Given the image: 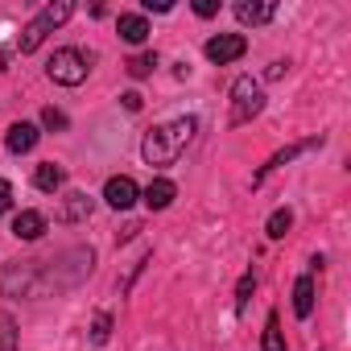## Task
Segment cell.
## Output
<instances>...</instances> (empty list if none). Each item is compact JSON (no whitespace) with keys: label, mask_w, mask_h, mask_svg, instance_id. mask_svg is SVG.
Instances as JSON below:
<instances>
[{"label":"cell","mask_w":351,"mask_h":351,"mask_svg":"<svg viewBox=\"0 0 351 351\" xmlns=\"http://www.w3.org/2000/svg\"><path fill=\"white\" fill-rule=\"evenodd\" d=\"M195 132H199V120L195 116H178V120H169V124H157V128L145 132L141 157L149 165H173V161L186 153V145L195 141Z\"/></svg>","instance_id":"1"},{"label":"cell","mask_w":351,"mask_h":351,"mask_svg":"<svg viewBox=\"0 0 351 351\" xmlns=\"http://www.w3.org/2000/svg\"><path fill=\"white\" fill-rule=\"evenodd\" d=\"M265 112V91H261V83L252 79V75H240L236 83H232V116H228V124H248L252 116H261Z\"/></svg>","instance_id":"2"},{"label":"cell","mask_w":351,"mask_h":351,"mask_svg":"<svg viewBox=\"0 0 351 351\" xmlns=\"http://www.w3.org/2000/svg\"><path fill=\"white\" fill-rule=\"evenodd\" d=\"M87 58L75 50V46H62V50H54V58L46 62V75L58 83V87H79L83 79H87Z\"/></svg>","instance_id":"3"},{"label":"cell","mask_w":351,"mask_h":351,"mask_svg":"<svg viewBox=\"0 0 351 351\" xmlns=\"http://www.w3.org/2000/svg\"><path fill=\"white\" fill-rule=\"evenodd\" d=\"M203 54H207L215 66H228V62H236V58L248 54V38H244V34H215V38H207Z\"/></svg>","instance_id":"4"},{"label":"cell","mask_w":351,"mask_h":351,"mask_svg":"<svg viewBox=\"0 0 351 351\" xmlns=\"http://www.w3.org/2000/svg\"><path fill=\"white\" fill-rule=\"evenodd\" d=\"M318 145H322V136H310V141H298V145H285V149H277V153H273V157H269V161H265L256 173H252V186H261V182L269 178V173H273V169L289 165L293 157H302V153H310V149H318Z\"/></svg>","instance_id":"5"},{"label":"cell","mask_w":351,"mask_h":351,"mask_svg":"<svg viewBox=\"0 0 351 351\" xmlns=\"http://www.w3.org/2000/svg\"><path fill=\"white\" fill-rule=\"evenodd\" d=\"M136 199H141V191H136V182L128 178V173H116V178H108V186H104V203H108V207L128 211Z\"/></svg>","instance_id":"6"},{"label":"cell","mask_w":351,"mask_h":351,"mask_svg":"<svg viewBox=\"0 0 351 351\" xmlns=\"http://www.w3.org/2000/svg\"><path fill=\"white\" fill-rule=\"evenodd\" d=\"M141 199H145V207H149V211H165L173 199H178V186H173L169 178H153V182L145 186V195H141Z\"/></svg>","instance_id":"7"},{"label":"cell","mask_w":351,"mask_h":351,"mask_svg":"<svg viewBox=\"0 0 351 351\" xmlns=\"http://www.w3.org/2000/svg\"><path fill=\"white\" fill-rule=\"evenodd\" d=\"M38 124H29V120H17L9 132H5V145H9V153H29L34 145H38Z\"/></svg>","instance_id":"8"},{"label":"cell","mask_w":351,"mask_h":351,"mask_svg":"<svg viewBox=\"0 0 351 351\" xmlns=\"http://www.w3.org/2000/svg\"><path fill=\"white\" fill-rule=\"evenodd\" d=\"M116 34H120V38H124L128 46H141V42H145V38H149L153 29H149V21H145L141 13H124V17L116 21Z\"/></svg>","instance_id":"9"},{"label":"cell","mask_w":351,"mask_h":351,"mask_svg":"<svg viewBox=\"0 0 351 351\" xmlns=\"http://www.w3.org/2000/svg\"><path fill=\"white\" fill-rule=\"evenodd\" d=\"M13 236L17 240H42L46 236V215L42 211H21L13 219Z\"/></svg>","instance_id":"10"},{"label":"cell","mask_w":351,"mask_h":351,"mask_svg":"<svg viewBox=\"0 0 351 351\" xmlns=\"http://www.w3.org/2000/svg\"><path fill=\"white\" fill-rule=\"evenodd\" d=\"M71 13H75V5H71V0H54V5H46V9L34 17V25H38L42 34H50V29H58V25L71 17Z\"/></svg>","instance_id":"11"},{"label":"cell","mask_w":351,"mask_h":351,"mask_svg":"<svg viewBox=\"0 0 351 351\" xmlns=\"http://www.w3.org/2000/svg\"><path fill=\"white\" fill-rule=\"evenodd\" d=\"M62 182H66V169H62V165H54V161H42V165L34 169V186H38V191H46V195L62 191Z\"/></svg>","instance_id":"12"},{"label":"cell","mask_w":351,"mask_h":351,"mask_svg":"<svg viewBox=\"0 0 351 351\" xmlns=\"http://www.w3.org/2000/svg\"><path fill=\"white\" fill-rule=\"evenodd\" d=\"M236 17H240V25H265V21H273V17H277V5H256V0H240V5H236Z\"/></svg>","instance_id":"13"},{"label":"cell","mask_w":351,"mask_h":351,"mask_svg":"<svg viewBox=\"0 0 351 351\" xmlns=\"http://www.w3.org/2000/svg\"><path fill=\"white\" fill-rule=\"evenodd\" d=\"M293 314L298 318H310L314 314V277L310 273L293 281Z\"/></svg>","instance_id":"14"},{"label":"cell","mask_w":351,"mask_h":351,"mask_svg":"<svg viewBox=\"0 0 351 351\" xmlns=\"http://www.w3.org/2000/svg\"><path fill=\"white\" fill-rule=\"evenodd\" d=\"M91 207H95V203H91L83 191H71V195H66V207H62V219H66V223H83V219L91 215Z\"/></svg>","instance_id":"15"},{"label":"cell","mask_w":351,"mask_h":351,"mask_svg":"<svg viewBox=\"0 0 351 351\" xmlns=\"http://www.w3.org/2000/svg\"><path fill=\"white\" fill-rule=\"evenodd\" d=\"M289 228H293V211H289V207H277V211L269 215V223H265V236H269V240H281Z\"/></svg>","instance_id":"16"},{"label":"cell","mask_w":351,"mask_h":351,"mask_svg":"<svg viewBox=\"0 0 351 351\" xmlns=\"http://www.w3.org/2000/svg\"><path fill=\"white\" fill-rule=\"evenodd\" d=\"M261 351H285V335H281V322H277V314H269V322H265Z\"/></svg>","instance_id":"17"},{"label":"cell","mask_w":351,"mask_h":351,"mask_svg":"<svg viewBox=\"0 0 351 351\" xmlns=\"http://www.w3.org/2000/svg\"><path fill=\"white\" fill-rule=\"evenodd\" d=\"M157 71V54H136V58H128V75L132 79H149Z\"/></svg>","instance_id":"18"},{"label":"cell","mask_w":351,"mask_h":351,"mask_svg":"<svg viewBox=\"0 0 351 351\" xmlns=\"http://www.w3.org/2000/svg\"><path fill=\"white\" fill-rule=\"evenodd\" d=\"M0 351H17V326H13V314H0Z\"/></svg>","instance_id":"19"},{"label":"cell","mask_w":351,"mask_h":351,"mask_svg":"<svg viewBox=\"0 0 351 351\" xmlns=\"http://www.w3.org/2000/svg\"><path fill=\"white\" fill-rule=\"evenodd\" d=\"M252 289H256V277H252V273H244V277H240V285H236V314H244V310H248Z\"/></svg>","instance_id":"20"},{"label":"cell","mask_w":351,"mask_h":351,"mask_svg":"<svg viewBox=\"0 0 351 351\" xmlns=\"http://www.w3.org/2000/svg\"><path fill=\"white\" fill-rule=\"evenodd\" d=\"M108 339H112V314H99V318H95V326H91V343H99V347H104Z\"/></svg>","instance_id":"21"},{"label":"cell","mask_w":351,"mask_h":351,"mask_svg":"<svg viewBox=\"0 0 351 351\" xmlns=\"http://www.w3.org/2000/svg\"><path fill=\"white\" fill-rule=\"evenodd\" d=\"M42 124H46L50 132H62V128H66V112H58V108H46V112H42Z\"/></svg>","instance_id":"22"},{"label":"cell","mask_w":351,"mask_h":351,"mask_svg":"<svg viewBox=\"0 0 351 351\" xmlns=\"http://www.w3.org/2000/svg\"><path fill=\"white\" fill-rule=\"evenodd\" d=\"M9 211H13V186L0 178V215H9Z\"/></svg>","instance_id":"23"},{"label":"cell","mask_w":351,"mask_h":351,"mask_svg":"<svg viewBox=\"0 0 351 351\" xmlns=\"http://www.w3.org/2000/svg\"><path fill=\"white\" fill-rule=\"evenodd\" d=\"M195 13L199 17H215L219 13V0H195Z\"/></svg>","instance_id":"24"},{"label":"cell","mask_w":351,"mask_h":351,"mask_svg":"<svg viewBox=\"0 0 351 351\" xmlns=\"http://www.w3.org/2000/svg\"><path fill=\"white\" fill-rule=\"evenodd\" d=\"M145 9H149V13H169L173 0H145Z\"/></svg>","instance_id":"25"},{"label":"cell","mask_w":351,"mask_h":351,"mask_svg":"<svg viewBox=\"0 0 351 351\" xmlns=\"http://www.w3.org/2000/svg\"><path fill=\"white\" fill-rule=\"evenodd\" d=\"M120 99H124V108H128V112H141V104H145V99H141L136 91H124Z\"/></svg>","instance_id":"26"},{"label":"cell","mask_w":351,"mask_h":351,"mask_svg":"<svg viewBox=\"0 0 351 351\" xmlns=\"http://www.w3.org/2000/svg\"><path fill=\"white\" fill-rule=\"evenodd\" d=\"M285 71H289V66H285V62H273V66H269V71H265V79H281V75H285Z\"/></svg>","instance_id":"27"}]
</instances>
